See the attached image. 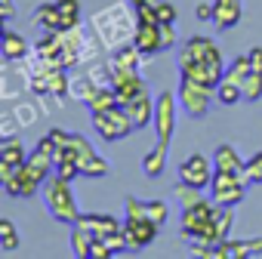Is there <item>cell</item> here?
I'll list each match as a JSON object with an SVG mask.
<instances>
[{
  "label": "cell",
  "instance_id": "cell-17",
  "mask_svg": "<svg viewBox=\"0 0 262 259\" xmlns=\"http://www.w3.org/2000/svg\"><path fill=\"white\" fill-rule=\"evenodd\" d=\"M31 25L40 31H62V13L56 4H40L31 16Z\"/></svg>",
  "mask_w": 262,
  "mask_h": 259
},
{
  "label": "cell",
  "instance_id": "cell-42",
  "mask_svg": "<svg viewBox=\"0 0 262 259\" xmlns=\"http://www.w3.org/2000/svg\"><path fill=\"white\" fill-rule=\"evenodd\" d=\"M247 56H250V65H253L256 71H262V47H253Z\"/></svg>",
  "mask_w": 262,
  "mask_h": 259
},
{
  "label": "cell",
  "instance_id": "cell-15",
  "mask_svg": "<svg viewBox=\"0 0 262 259\" xmlns=\"http://www.w3.org/2000/svg\"><path fill=\"white\" fill-rule=\"evenodd\" d=\"M244 16V7H241V0H213V25L219 31H228L241 22Z\"/></svg>",
  "mask_w": 262,
  "mask_h": 259
},
{
  "label": "cell",
  "instance_id": "cell-28",
  "mask_svg": "<svg viewBox=\"0 0 262 259\" xmlns=\"http://www.w3.org/2000/svg\"><path fill=\"white\" fill-rule=\"evenodd\" d=\"M0 250L4 253L19 250V231L13 225V219H0Z\"/></svg>",
  "mask_w": 262,
  "mask_h": 259
},
{
  "label": "cell",
  "instance_id": "cell-41",
  "mask_svg": "<svg viewBox=\"0 0 262 259\" xmlns=\"http://www.w3.org/2000/svg\"><path fill=\"white\" fill-rule=\"evenodd\" d=\"M0 16H4V22H13V16H16V4H13V0H0Z\"/></svg>",
  "mask_w": 262,
  "mask_h": 259
},
{
  "label": "cell",
  "instance_id": "cell-20",
  "mask_svg": "<svg viewBox=\"0 0 262 259\" xmlns=\"http://www.w3.org/2000/svg\"><path fill=\"white\" fill-rule=\"evenodd\" d=\"M28 40L22 37V34H16L13 28H7L4 31V59L7 62H19V59H25L28 56Z\"/></svg>",
  "mask_w": 262,
  "mask_h": 259
},
{
  "label": "cell",
  "instance_id": "cell-30",
  "mask_svg": "<svg viewBox=\"0 0 262 259\" xmlns=\"http://www.w3.org/2000/svg\"><path fill=\"white\" fill-rule=\"evenodd\" d=\"M241 99H244V90H241L237 83H228V80H219V83H216V102L234 105V102H241Z\"/></svg>",
  "mask_w": 262,
  "mask_h": 259
},
{
  "label": "cell",
  "instance_id": "cell-45",
  "mask_svg": "<svg viewBox=\"0 0 262 259\" xmlns=\"http://www.w3.org/2000/svg\"><path fill=\"white\" fill-rule=\"evenodd\" d=\"M133 7H142V4H155V0H129Z\"/></svg>",
  "mask_w": 262,
  "mask_h": 259
},
{
  "label": "cell",
  "instance_id": "cell-12",
  "mask_svg": "<svg viewBox=\"0 0 262 259\" xmlns=\"http://www.w3.org/2000/svg\"><path fill=\"white\" fill-rule=\"evenodd\" d=\"M179 74L188 77V80H194V83H204V87H213L216 90V83L222 80L225 68L210 65V62H185V65H179Z\"/></svg>",
  "mask_w": 262,
  "mask_h": 259
},
{
  "label": "cell",
  "instance_id": "cell-6",
  "mask_svg": "<svg viewBox=\"0 0 262 259\" xmlns=\"http://www.w3.org/2000/svg\"><path fill=\"white\" fill-rule=\"evenodd\" d=\"M179 105H182V111L188 114V117H207V111H210V102L216 99V90L213 87H204V83H194V80H188V77H182L179 80Z\"/></svg>",
  "mask_w": 262,
  "mask_h": 259
},
{
  "label": "cell",
  "instance_id": "cell-4",
  "mask_svg": "<svg viewBox=\"0 0 262 259\" xmlns=\"http://www.w3.org/2000/svg\"><path fill=\"white\" fill-rule=\"evenodd\" d=\"M93 126H96V133H99L105 142L126 139V136L136 130L133 117L126 114V108H123V105H114V108H108V111H99V114H93Z\"/></svg>",
  "mask_w": 262,
  "mask_h": 259
},
{
  "label": "cell",
  "instance_id": "cell-10",
  "mask_svg": "<svg viewBox=\"0 0 262 259\" xmlns=\"http://www.w3.org/2000/svg\"><path fill=\"white\" fill-rule=\"evenodd\" d=\"M155 99H158V96H151V90H148V87H142L133 99L120 102V105L126 108V114L133 117L136 130H142V126H148V123L155 120Z\"/></svg>",
  "mask_w": 262,
  "mask_h": 259
},
{
  "label": "cell",
  "instance_id": "cell-8",
  "mask_svg": "<svg viewBox=\"0 0 262 259\" xmlns=\"http://www.w3.org/2000/svg\"><path fill=\"white\" fill-rule=\"evenodd\" d=\"M176 173H179V182L194 185V188H207V185L213 182L216 164H213V158H207V155L194 152V155H188V158L176 167Z\"/></svg>",
  "mask_w": 262,
  "mask_h": 259
},
{
  "label": "cell",
  "instance_id": "cell-3",
  "mask_svg": "<svg viewBox=\"0 0 262 259\" xmlns=\"http://www.w3.org/2000/svg\"><path fill=\"white\" fill-rule=\"evenodd\" d=\"M213 207H216V201L204 198L198 207L182 210L179 228H182V234H185L188 241H201V238L213 241ZM216 244H219V241H216Z\"/></svg>",
  "mask_w": 262,
  "mask_h": 259
},
{
  "label": "cell",
  "instance_id": "cell-29",
  "mask_svg": "<svg viewBox=\"0 0 262 259\" xmlns=\"http://www.w3.org/2000/svg\"><path fill=\"white\" fill-rule=\"evenodd\" d=\"M241 90H244V99H247V102H259V99H262V71L253 68V71L244 77Z\"/></svg>",
  "mask_w": 262,
  "mask_h": 259
},
{
  "label": "cell",
  "instance_id": "cell-26",
  "mask_svg": "<svg viewBox=\"0 0 262 259\" xmlns=\"http://www.w3.org/2000/svg\"><path fill=\"white\" fill-rule=\"evenodd\" d=\"M93 241H96V234H93L90 228L71 225V250H74V256H83V259H90V247H93Z\"/></svg>",
  "mask_w": 262,
  "mask_h": 259
},
{
  "label": "cell",
  "instance_id": "cell-33",
  "mask_svg": "<svg viewBox=\"0 0 262 259\" xmlns=\"http://www.w3.org/2000/svg\"><path fill=\"white\" fill-rule=\"evenodd\" d=\"M145 216H148L151 222L164 225V222L170 219V204H167V201H161V198H155V201H145Z\"/></svg>",
  "mask_w": 262,
  "mask_h": 259
},
{
  "label": "cell",
  "instance_id": "cell-32",
  "mask_svg": "<svg viewBox=\"0 0 262 259\" xmlns=\"http://www.w3.org/2000/svg\"><path fill=\"white\" fill-rule=\"evenodd\" d=\"M111 167H108V161L105 158H99V152L93 155V158H86V161H80V176H105Z\"/></svg>",
  "mask_w": 262,
  "mask_h": 259
},
{
  "label": "cell",
  "instance_id": "cell-13",
  "mask_svg": "<svg viewBox=\"0 0 262 259\" xmlns=\"http://www.w3.org/2000/svg\"><path fill=\"white\" fill-rule=\"evenodd\" d=\"M74 225L90 228L96 238H108V234H114V231L123 228V222H120L117 216H111V213H80Z\"/></svg>",
  "mask_w": 262,
  "mask_h": 259
},
{
  "label": "cell",
  "instance_id": "cell-44",
  "mask_svg": "<svg viewBox=\"0 0 262 259\" xmlns=\"http://www.w3.org/2000/svg\"><path fill=\"white\" fill-rule=\"evenodd\" d=\"M194 16H198V19H210V22H213V4H198Z\"/></svg>",
  "mask_w": 262,
  "mask_h": 259
},
{
  "label": "cell",
  "instance_id": "cell-35",
  "mask_svg": "<svg viewBox=\"0 0 262 259\" xmlns=\"http://www.w3.org/2000/svg\"><path fill=\"white\" fill-rule=\"evenodd\" d=\"M123 216H145V201L126 195V198H123Z\"/></svg>",
  "mask_w": 262,
  "mask_h": 259
},
{
  "label": "cell",
  "instance_id": "cell-14",
  "mask_svg": "<svg viewBox=\"0 0 262 259\" xmlns=\"http://www.w3.org/2000/svg\"><path fill=\"white\" fill-rule=\"evenodd\" d=\"M40 185H43V182H40L28 167H22L10 182H4V191H7L10 198H34V195L40 191Z\"/></svg>",
  "mask_w": 262,
  "mask_h": 259
},
{
  "label": "cell",
  "instance_id": "cell-39",
  "mask_svg": "<svg viewBox=\"0 0 262 259\" xmlns=\"http://www.w3.org/2000/svg\"><path fill=\"white\" fill-rule=\"evenodd\" d=\"M108 256H114V253H111V247L105 244V238H96V241H93V247H90V259H108Z\"/></svg>",
  "mask_w": 262,
  "mask_h": 259
},
{
  "label": "cell",
  "instance_id": "cell-27",
  "mask_svg": "<svg viewBox=\"0 0 262 259\" xmlns=\"http://www.w3.org/2000/svg\"><path fill=\"white\" fill-rule=\"evenodd\" d=\"M47 90H50V96L65 99V93H68V74L62 71V65H53L47 71Z\"/></svg>",
  "mask_w": 262,
  "mask_h": 259
},
{
  "label": "cell",
  "instance_id": "cell-2",
  "mask_svg": "<svg viewBox=\"0 0 262 259\" xmlns=\"http://www.w3.org/2000/svg\"><path fill=\"white\" fill-rule=\"evenodd\" d=\"M179 108H182V105H179V93H173V90L158 93V99H155V120H151L155 133H158V142H164V145L173 142Z\"/></svg>",
  "mask_w": 262,
  "mask_h": 259
},
{
  "label": "cell",
  "instance_id": "cell-34",
  "mask_svg": "<svg viewBox=\"0 0 262 259\" xmlns=\"http://www.w3.org/2000/svg\"><path fill=\"white\" fill-rule=\"evenodd\" d=\"M247 179L250 185H262V152L247 158Z\"/></svg>",
  "mask_w": 262,
  "mask_h": 259
},
{
  "label": "cell",
  "instance_id": "cell-43",
  "mask_svg": "<svg viewBox=\"0 0 262 259\" xmlns=\"http://www.w3.org/2000/svg\"><path fill=\"white\" fill-rule=\"evenodd\" d=\"M16 136V120H13V114H7L4 117V139H13Z\"/></svg>",
  "mask_w": 262,
  "mask_h": 259
},
{
  "label": "cell",
  "instance_id": "cell-23",
  "mask_svg": "<svg viewBox=\"0 0 262 259\" xmlns=\"http://www.w3.org/2000/svg\"><path fill=\"white\" fill-rule=\"evenodd\" d=\"M62 13V31H77L80 25V0H56Z\"/></svg>",
  "mask_w": 262,
  "mask_h": 259
},
{
  "label": "cell",
  "instance_id": "cell-1",
  "mask_svg": "<svg viewBox=\"0 0 262 259\" xmlns=\"http://www.w3.org/2000/svg\"><path fill=\"white\" fill-rule=\"evenodd\" d=\"M40 198H43V204H47V210L56 222H65V225L77 222L80 210H77V198H74V188H71L68 179H62L59 173L47 176L43 185H40Z\"/></svg>",
  "mask_w": 262,
  "mask_h": 259
},
{
  "label": "cell",
  "instance_id": "cell-22",
  "mask_svg": "<svg viewBox=\"0 0 262 259\" xmlns=\"http://www.w3.org/2000/svg\"><path fill=\"white\" fill-rule=\"evenodd\" d=\"M164 167H167V145L164 142H158L155 148H148V155L142 158V173L145 176H161L164 173Z\"/></svg>",
  "mask_w": 262,
  "mask_h": 259
},
{
  "label": "cell",
  "instance_id": "cell-11",
  "mask_svg": "<svg viewBox=\"0 0 262 259\" xmlns=\"http://www.w3.org/2000/svg\"><path fill=\"white\" fill-rule=\"evenodd\" d=\"M133 44L139 47L142 56H155V53H164V37H161V22L151 25V22H136V34H133Z\"/></svg>",
  "mask_w": 262,
  "mask_h": 259
},
{
  "label": "cell",
  "instance_id": "cell-38",
  "mask_svg": "<svg viewBox=\"0 0 262 259\" xmlns=\"http://www.w3.org/2000/svg\"><path fill=\"white\" fill-rule=\"evenodd\" d=\"M96 87H99V83H93V80H86V77H83V80H77V83H74V96H77L80 102H86V99L96 93Z\"/></svg>",
  "mask_w": 262,
  "mask_h": 259
},
{
  "label": "cell",
  "instance_id": "cell-37",
  "mask_svg": "<svg viewBox=\"0 0 262 259\" xmlns=\"http://www.w3.org/2000/svg\"><path fill=\"white\" fill-rule=\"evenodd\" d=\"M136 19L139 22H151V25H158L161 19H158V7L155 4H142V7H136Z\"/></svg>",
  "mask_w": 262,
  "mask_h": 259
},
{
  "label": "cell",
  "instance_id": "cell-21",
  "mask_svg": "<svg viewBox=\"0 0 262 259\" xmlns=\"http://www.w3.org/2000/svg\"><path fill=\"white\" fill-rule=\"evenodd\" d=\"M114 105H120V102H117V93H114V87H111V83H108V87H96V93L86 99V108H90V114L108 111V108H114Z\"/></svg>",
  "mask_w": 262,
  "mask_h": 259
},
{
  "label": "cell",
  "instance_id": "cell-9",
  "mask_svg": "<svg viewBox=\"0 0 262 259\" xmlns=\"http://www.w3.org/2000/svg\"><path fill=\"white\" fill-rule=\"evenodd\" d=\"M161 225L151 222L148 216H123V234H126V244L129 250H145L155 244Z\"/></svg>",
  "mask_w": 262,
  "mask_h": 259
},
{
  "label": "cell",
  "instance_id": "cell-31",
  "mask_svg": "<svg viewBox=\"0 0 262 259\" xmlns=\"http://www.w3.org/2000/svg\"><path fill=\"white\" fill-rule=\"evenodd\" d=\"M173 195L179 198V207H182V210H188V207H198V204L204 201V195H201V188H194V185H185V182H179Z\"/></svg>",
  "mask_w": 262,
  "mask_h": 259
},
{
  "label": "cell",
  "instance_id": "cell-24",
  "mask_svg": "<svg viewBox=\"0 0 262 259\" xmlns=\"http://www.w3.org/2000/svg\"><path fill=\"white\" fill-rule=\"evenodd\" d=\"M228 256H231V259H244V256H262V238L228 241Z\"/></svg>",
  "mask_w": 262,
  "mask_h": 259
},
{
  "label": "cell",
  "instance_id": "cell-36",
  "mask_svg": "<svg viewBox=\"0 0 262 259\" xmlns=\"http://www.w3.org/2000/svg\"><path fill=\"white\" fill-rule=\"evenodd\" d=\"M155 7H158V19L161 22H176V7H173V0H155Z\"/></svg>",
  "mask_w": 262,
  "mask_h": 259
},
{
  "label": "cell",
  "instance_id": "cell-40",
  "mask_svg": "<svg viewBox=\"0 0 262 259\" xmlns=\"http://www.w3.org/2000/svg\"><path fill=\"white\" fill-rule=\"evenodd\" d=\"M161 37H164V50H170L176 44V22H161Z\"/></svg>",
  "mask_w": 262,
  "mask_h": 259
},
{
  "label": "cell",
  "instance_id": "cell-25",
  "mask_svg": "<svg viewBox=\"0 0 262 259\" xmlns=\"http://www.w3.org/2000/svg\"><path fill=\"white\" fill-rule=\"evenodd\" d=\"M139 59H142V53H139L136 44L133 47H117L114 56H111V68H136L139 71Z\"/></svg>",
  "mask_w": 262,
  "mask_h": 259
},
{
  "label": "cell",
  "instance_id": "cell-18",
  "mask_svg": "<svg viewBox=\"0 0 262 259\" xmlns=\"http://www.w3.org/2000/svg\"><path fill=\"white\" fill-rule=\"evenodd\" d=\"M231 225H234V207L216 204V207H213V241H219V244L228 241Z\"/></svg>",
  "mask_w": 262,
  "mask_h": 259
},
{
  "label": "cell",
  "instance_id": "cell-7",
  "mask_svg": "<svg viewBox=\"0 0 262 259\" xmlns=\"http://www.w3.org/2000/svg\"><path fill=\"white\" fill-rule=\"evenodd\" d=\"M210 198L216 204H225V207H237L247 195V182L241 173H228V170H216L213 173V182H210Z\"/></svg>",
  "mask_w": 262,
  "mask_h": 259
},
{
  "label": "cell",
  "instance_id": "cell-19",
  "mask_svg": "<svg viewBox=\"0 0 262 259\" xmlns=\"http://www.w3.org/2000/svg\"><path fill=\"white\" fill-rule=\"evenodd\" d=\"M28 161V152H25V142L19 136L13 139H4V145H0V164H10V167H22Z\"/></svg>",
  "mask_w": 262,
  "mask_h": 259
},
{
  "label": "cell",
  "instance_id": "cell-5",
  "mask_svg": "<svg viewBox=\"0 0 262 259\" xmlns=\"http://www.w3.org/2000/svg\"><path fill=\"white\" fill-rule=\"evenodd\" d=\"M176 62L179 65H185V62H210V65H225V56H222V47L213 40V37H207V34H194V37H188L182 47H179V56H176Z\"/></svg>",
  "mask_w": 262,
  "mask_h": 259
},
{
  "label": "cell",
  "instance_id": "cell-16",
  "mask_svg": "<svg viewBox=\"0 0 262 259\" xmlns=\"http://www.w3.org/2000/svg\"><path fill=\"white\" fill-rule=\"evenodd\" d=\"M213 164H216V170L241 173V176H244V182L250 185V179H247V161L234 152V145H219V148L213 152Z\"/></svg>",
  "mask_w": 262,
  "mask_h": 259
}]
</instances>
